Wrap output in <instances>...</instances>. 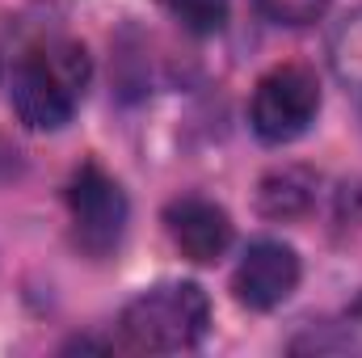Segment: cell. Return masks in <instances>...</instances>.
<instances>
[{"mask_svg": "<svg viewBox=\"0 0 362 358\" xmlns=\"http://www.w3.org/2000/svg\"><path fill=\"white\" fill-rule=\"evenodd\" d=\"M295 287H299V258L282 241H253L232 274L236 299L253 312H270L278 304H286Z\"/></svg>", "mask_w": 362, "mask_h": 358, "instance_id": "5b68a950", "label": "cell"}, {"mask_svg": "<svg viewBox=\"0 0 362 358\" xmlns=\"http://www.w3.org/2000/svg\"><path fill=\"white\" fill-rule=\"evenodd\" d=\"M358 350L362 354V295L346 308L341 325H333L329 337H312V342H295V350Z\"/></svg>", "mask_w": 362, "mask_h": 358, "instance_id": "30bf717a", "label": "cell"}, {"mask_svg": "<svg viewBox=\"0 0 362 358\" xmlns=\"http://www.w3.org/2000/svg\"><path fill=\"white\" fill-rule=\"evenodd\" d=\"M68 215H72V241L85 258H110L127 232V194L101 165L85 161L68 181Z\"/></svg>", "mask_w": 362, "mask_h": 358, "instance_id": "277c9868", "label": "cell"}, {"mask_svg": "<svg viewBox=\"0 0 362 358\" xmlns=\"http://www.w3.org/2000/svg\"><path fill=\"white\" fill-rule=\"evenodd\" d=\"M211 329V299L198 282H160L139 291L118 316V346L131 354H181Z\"/></svg>", "mask_w": 362, "mask_h": 358, "instance_id": "7a4b0ae2", "label": "cell"}, {"mask_svg": "<svg viewBox=\"0 0 362 358\" xmlns=\"http://www.w3.org/2000/svg\"><path fill=\"white\" fill-rule=\"evenodd\" d=\"M165 8L189 34H219L228 21V0H165Z\"/></svg>", "mask_w": 362, "mask_h": 358, "instance_id": "9c48e42d", "label": "cell"}, {"mask_svg": "<svg viewBox=\"0 0 362 358\" xmlns=\"http://www.w3.org/2000/svg\"><path fill=\"white\" fill-rule=\"evenodd\" d=\"M165 228H169V241L181 249V258L198 262V266H211L228 253L232 245V219L219 202L211 198H198V194H185L173 198L165 207Z\"/></svg>", "mask_w": 362, "mask_h": 358, "instance_id": "8992f818", "label": "cell"}, {"mask_svg": "<svg viewBox=\"0 0 362 358\" xmlns=\"http://www.w3.org/2000/svg\"><path fill=\"white\" fill-rule=\"evenodd\" d=\"M320 114V85L316 72L303 64H278L270 68L249 101V122L262 144H291L299 139Z\"/></svg>", "mask_w": 362, "mask_h": 358, "instance_id": "3957f363", "label": "cell"}, {"mask_svg": "<svg viewBox=\"0 0 362 358\" xmlns=\"http://www.w3.org/2000/svg\"><path fill=\"white\" fill-rule=\"evenodd\" d=\"M312 198H316V178L308 169H278L262 181V194H257V202L270 219L303 215L312 207Z\"/></svg>", "mask_w": 362, "mask_h": 358, "instance_id": "52a82bcc", "label": "cell"}, {"mask_svg": "<svg viewBox=\"0 0 362 358\" xmlns=\"http://www.w3.org/2000/svg\"><path fill=\"white\" fill-rule=\"evenodd\" d=\"M329 64H333V76L346 85V89L362 93V8L346 13L329 38Z\"/></svg>", "mask_w": 362, "mask_h": 358, "instance_id": "ba28073f", "label": "cell"}, {"mask_svg": "<svg viewBox=\"0 0 362 358\" xmlns=\"http://www.w3.org/2000/svg\"><path fill=\"white\" fill-rule=\"evenodd\" d=\"M89 51L72 38H47L17 55L8 76V105L30 131H59L72 122L89 89Z\"/></svg>", "mask_w": 362, "mask_h": 358, "instance_id": "6da1fadb", "label": "cell"}, {"mask_svg": "<svg viewBox=\"0 0 362 358\" xmlns=\"http://www.w3.org/2000/svg\"><path fill=\"white\" fill-rule=\"evenodd\" d=\"M329 4L333 0H257V8L278 25H312L325 17Z\"/></svg>", "mask_w": 362, "mask_h": 358, "instance_id": "8fae6325", "label": "cell"}]
</instances>
